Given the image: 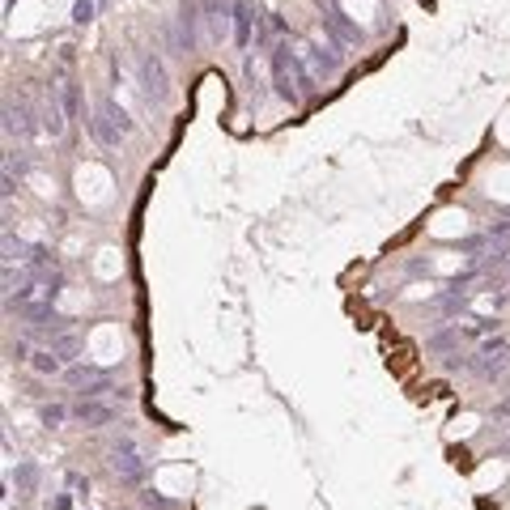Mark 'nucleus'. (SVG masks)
Masks as SVG:
<instances>
[{
  "label": "nucleus",
  "instance_id": "1",
  "mask_svg": "<svg viewBox=\"0 0 510 510\" xmlns=\"http://www.w3.org/2000/svg\"><path fill=\"white\" fill-rule=\"evenodd\" d=\"M140 94H145L149 106H166L170 102V72H166V64H162L157 51L140 55Z\"/></svg>",
  "mask_w": 510,
  "mask_h": 510
},
{
  "label": "nucleus",
  "instance_id": "2",
  "mask_svg": "<svg viewBox=\"0 0 510 510\" xmlns=\"http://www.w3.org/2000/svg\"><path fill=\"white\" fill-rule=\"evenodd\" d=\"M111 472L119 477V485H132V489H140V485H145L149 464L140 460V451H136V443H132V438H119V443L111 447Z\"/></svg>",
  "mask_w": 510,
  "mask_h": 510
},
{
  "label": "nucleus",
  "instance_id": "3",
  "mask_svg": "<svg viewBox=\"0 0 510 510\" xmlns=\"http://www.w3.org/2000/svg\"><path fill=\"white\" fill-rule=\"evenodd\" d=\"M272 85L285 102H302V89H298V55L289 51V43H281L272 51Z\"/></svg>",
  "mask_w": 510,
  "mask_h": 510
},
{
  "label": "nucleus",
  "instance_id": "4",
  "mask_svg": "<svg viewBox=\"0 0 510 510\" xmlns=\"http://www.w3.org/2000/svg\"><path fill=\"white\" fill-rule=\"evenodd\" d=\"M323 4V30L332 34V43H340V47H357L362 43V26H353L340 9H336V0H319Z\"/></svg>",
  "mask_w": 510,
  "mask_h": 510
},
{
  "label": "nucleus",
  "instance_id": "5",
  "mask_svg": "<svg viewBox=\"0 0 510 510\" xmlns=\"http://www.w3.org/2000/svg\"><path fill=\"white\" fill-rule=\"evenodd\" d=\"M115 409L111 404H102V400H77L72 404V421H81L85 430H106V426H115Z\"/></svg>",
  "mask_w": 510,
  "mask_h": 510
},
{
  "label": "nucleus",
  "instance_id": "6",
  "mask_svg": "<svg viewBox=\"0 0 510 510\" xmlns=\"http://www.w3.org/2000/svg\"><path fill=\"white\" fill-rule=\"evenodd\" d=\"M336 47H340V43H311V47H306V60L315 64V77H336V72H340L345 60H340Z\"/></svg>",
  "mask_w": 510,
  "mask_h": 510
},
{
  "label": "nucleus",
  "instance_id": "7",
  "mask_svg": "<svg viewBox=\"0 0 510 510\" xmlns=\"http://www.w3.org/2000/svg\"><path fill=\"white\" fill-rule=\"evenodd\" d=\"M4 132L17 136V140H26V136L34 132V119H30V106H26V102H4Z\"/></svg>",
  "mask_w": 510,
  "mask_h": 510
},
{
  "label": "nucleus",
  "instance_id": "8",
  "mask_svg": "<svg viewBox=\"0 0 510 510\" xmlns=\"http://www.w3.org/2000/svg\"><path fill=\"white\" fill-rule=\"evenodd\" d=\"M251 26H255V4L234 0V43L238 47H251Z\"/></svg>",
  "mask_w": 510,
  "mask_h": 510
},
{
  "label": "nucleus",
  "instance_id": "9",
  "mask_svg": "<svg viewBox=\"0 0 510 510\" xmlns=\"http://www.w3.org/2000/svg\"><path fill=\"white\" fill-rule=\"evenodd\" d=\"M89 132H94V140H98V145H106V149H115V145H119V136H123V132H119V128L106 119V111H102V106H94Z\"/></svg>",
  "mask_w": 510,
  "mask_h": 510
},
{
  "label": "nucleus",
  "instance_id": "10",
  "mask_svg": "<svg viewBox=\"0 0 510 510\" xmlns=\"http://www.w3.org/2000/svg\"><path fill=\"white\" fill-rule=\"evenodd\" d=\"M64 123H68V111H64L60 94L51 89V94H47V106H43V128H47L51 136H60V132H64Z\"/></svg>",
  "mask_w": 510,
  "mask_h": 510
},
{
  "label": "nucleus",
  "instance_id": "11",
  "mask_svg": "<svg viewBox=\"0 0 510 510\" xmlns=\"http://www.w3.org/2000/svg\"><path fill=\"white\" fill-rule=\"evenodd\" d=\"M60 362H64L60 353H51V349H38V353L30 357V370H34V375H43V379H51V375H60Z\"/></svg>",
  "mask_w": 510,
  "mask_h": 510
},
{
  "label": "nucleus",
  "instance_id": "12",
  "mask_svg": "<svg viewBox=\"0 0 510 510\" xmlns=\"http://www.w3.org/2000/svg\"><path fill=\"white\" fill-rule=\"evenodd\" d=\"M98 106H102V111H106V119H111V123H115V128H119V132H123V136H128V132H132V119H128V111H123V106H119V102H111V98H102V102H98Z\"/></svg>",
  "mask_w": 510,
  "mask_h": 510
},
{
  "label": "nucleus",
  "instance_id": "13",
  "mask_svg": "<svg viewBox=\"0 0 510 510\" xmlns=\"http://www.w3.org/2000/svg\"><path fill=\"white\" fill-rule=\"evenodd\" d=\"M455 345H460V328H447V332L430 336V345H426V349H430V353H451Z\"/></svg>",
  "mask_w": 510,
  "mask_h": 510
},
{
  "label": "nucleus",
  "instance_id": "14",
  "mask_svg": "<svg viewBox=\"0 0 510 510\" xmlns=\"http://www.w3.org/2000/svg\"><path fill=\"white\" fill-rule=\"evenodd\" d=\"M68 417H72V413H68L64 404H43V413H38V421H43L47 430H60V426H64Z\"/></svg>",
  "mask_w": 510,
  "mask_h": 510
},
{
  "label": "nucleus",
  "instance_id": "15",
  "mask_svg": "<svg viewBox=\"0 0 510 510\" xmlns=\"http://www.w3.org/2000/svg\"><path fill=\"white\" fill-rule=\"evenodd\" d=\"M60 102H64V111H68V119L81 111V94H77V81H64L60 85Z\"/></svg>",
  "mask_w": 510,
  "mask_h": 510
},
{
  "label": "nucleus",
  "instance_id": "16",
  "mask_svg": "<svg viewBox=\"0 0 510 510\" xmlns=\"http://www.w3.org/2000/svg\"><path fill=\"white\" fill-rule=\"evenodd\" d=\"M47 349L60 353V357H72V353H77V336H72V332H60V336L47 340Z\"/></svg>",
  "mask_w": 510,
  "mask_h": 510
},
{
  "label": "nucleus",
  "instance_id": "17",
  "mask_svg": "<svg viewBox=\"0 0 510 510\" xmlns=\"http://www.w3.org/2000/svg\"><path fill=\"white\" fill-rule=\"evenodd\" d=\"M34 485H38V468H34V464H17V489H21V494H34Z\"/></svg>",
  "mask_w": 510,
  "mask_h": 510
},
{
  "label": "nucleus",
  "instance_id": "18",
  "mask_svg": "<svg viewBox=\"0 0 510 510\" xmlns=\"http://www.w3.org/2000/svg\"><path fill=\"white\" fill-rule=\"evenodd\" d=\"M30 255V247H21L17 238H13V230H4V264H13V260H26Z\"/></svg>",
  "mask_w": 510,
  "mask_h": 510
},
{
  "label": "nucleus",
  "instance_id": "19",
  "mask_svg": "<svg viewBox=\"0 0 510 510\" xmlns=\"http://www.w3.org/2000/svg\"><path fill=\"white\" fill-rule=\"evenodd\" d=\"M98 375H102V370H94V366H72V370H68V383H72V387H85V383H94Z\"/></svg>",
  "mask_w": 510,
  "mask_h": 510
},
{
  "label": "nucleus",
  "instance_id": "20",
  "mask_svg": "<svg viewBox=\"0 0 510 510\" xmlns=\"http://www.w3.org/2000/svg\"><path fill=\"white\" fill-rule=\"evenodd\" d=\"M481 357H510V340H485Z\"/></svg>",
  "mask_w": 510,
  "mask_h": 510
},
{
  "label": "nucleus",
  "instance_id": "21",
  "mask_svg": "<svg viewBox=\"0 0 510 510\" xmlns=\"http://www.w3.org/2000/svg\"><path fill=\"white\" fill-rule=\"evenodd\" d=\"M140 506L145 510H174V502H166V498H157L153 489H145V494H140Z\"/></svg>",
  "mask_w": 510,
  "mask_h": 510
},
{
  "label": "nucleus",
  "instance_id": "22",
  "mask_svg": "<svg viewBox=\"0 0 510 510\" xmlns=\"http://www.w3.org/2000/svg\"><path fill=\"white\" fill-rule=\"evenodd\" d=\"M30 357H34V353H30L26 340H13V345H9V362H30Z\"/></svg>",
  "mask_w": 510,
  "mask_h": 510
},
{
  "label": "nucleus",
  "instance_id": "23",
  "mask_svg": "<svg viewBox=\"0 0 510 510\" xmlns=\"http://www.w3.org/2000/svg\"><path fill=\"white\" fill-rule=\"evenodd\" d=\"M68 489H72V494H77V498H85V494H89V481H85V477H77V472H72V477H68Z\"/></svg>",
  "mask_w": 510,
  "mask_h": 510
},
{
  "label": "nucleus",
  "instance_id": "24",
  "mask_svg": "<svg viewBox=\"0 0 510 510\" xmlns=\"http://www.w3.org/2000/svg\"><path fill=\"white\" fill-rule=\"evenodd\" d=\"M89 13H94V4H89V0H81V4L72 9V21H81V26H85V21H89Z\"/></svg>",
  "mask_w": 510,
  "mask_h": 510
},
{
  "label": "nucleus",
  "instance_id": "25",
  "mask_svg": "<svg viewBox=\"0 0 510 510\" xmlns=\"http://www.w3.org/2000/svg\"><path fill=\"white\" fill-rule=\"evenodd\" d=\"M13 192H17V179H13V170H4V187H0V196L13 200Z\"/></svg>",
  "mask_w": 510,
  "mask_h": 510
},
{
  "label": "nucleus",
  "instance_id": "26",
  "mask_svg": "<svg viewBox=\"0 0 510 510\" xmlns=\"http://www.w3.org/2000/svg\"><path fill=\"white\" fill-rule=\"evenodd\" d=\"M494 421H498V426H506V421H510V396L498 404V409H494Z\"/></svg>",
  "mask_w": 510,
  "mask_h": 510
}]
</instances>
